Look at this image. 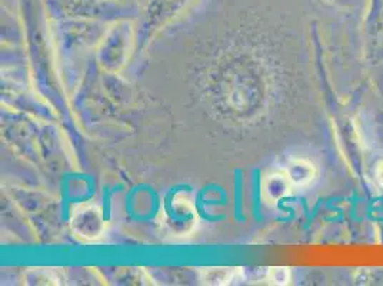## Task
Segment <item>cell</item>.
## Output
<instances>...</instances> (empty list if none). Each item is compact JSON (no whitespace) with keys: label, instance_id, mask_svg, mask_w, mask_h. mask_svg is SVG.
<instances>
[{"label":"cell","instance_id":"1","mask_svg":"<svg viewBox=\"0 0 383 286\" xmlns=\"http://www.w3.org/2000/svg\"><path fill=\"white\" fill-rule=\"evenodd\" d=\"M162 223L169 233L176 236L188 235L197 223L193 203L183 195H175L162 208Z\"/></svg>","mask_w":383,"mask_h":286},{"label":"cell","instance_id":"2","mask_svg":"<svg viewBox=\"0 0 383 286\" xmlns=\"http://www.w3.org/2000/svg\"><path fill=\"white\" fill-rule=\"evenodd\" d=\"M70 226L79 238L84 240H95L102 236L105 221L99 208L93 205H80L72 216Z\"/></svg>","mask_w":383,"mask_h":286},{"label":"cell","instance_id":"3","mask_svg":"<svg viewBox=\"0 0 383 286\" xmlns=\"http://www.w3.org/2000/svg\"><path fill=\"white\" fill-rule=\"evenodd\" d=\"M292 186L293 185L286 172H275L264 179L262 192L269 202H278L289 195Z\"/></svg>","mask_w":383,"mask_h":286},{"label":"cell","instance_id":"4","mask_svg":"<svg viewBox=\"0 0 383 286\" xmlns=\"http://www.w3.org/2000/svg\"><path fill=\"white\" fill-rule=\"evenodd\" d=\"M285 172L287 174L293 186H301V188L309 185L316 176L315 167L309 160H305V159L292 160Z\"/></svg>","mask_w":383,"mask_h":286},{"label":"cell","instance_id":"5","mask_svg":"<svg viewBox=\"0 0 383 286\" xmlns=\"http://www.w3.org/2000/svg\"><path fill=\"white\" fill-rule=\"evenodd\" d=\"M240 271L238 268H212L205 272V280L207 283H229L239 276Z\"/></svg>","mask_w":383,"mask_h":286},{"label":"cell","instance_id":"6","mask_svg":"<svg viewBox=\"0 0 383 286\" xmlns=\"http://www.w3.org/2000/svg\"><path fill=\"white\" fill-rule=\"evenodd\" d=\"M268 278L275 285H285V283L289 282L290 275H289V271L286 268H271V271L268 273Z\"/></svg>","mask_w":383,"mask_h":286},{"label":"cell","instance_id":"7","mask_svg":"<svg viewBox=\"0 0 383 286\" xmlns=\"http://www.w3.org/2000/svg\"><path fill=\"white\" fill-rule=\"evenodd\" d=\"M375 178L380 186H383V160H380L375 168Z\"/></svg>","mask_w":383,"mask_h":286}]
</instances>
